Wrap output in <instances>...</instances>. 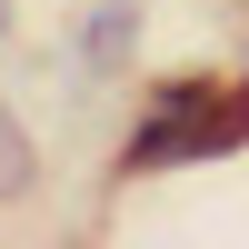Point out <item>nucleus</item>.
<instances>
[{"label":"nucleus","instance_id":"1","mask_svg":"<svg viewBox=\"0 0 249 249\" xmlns=\"http://www.w3.org/2000/svg\"><path fill=\"white\" fill-rule=\"evenodd\" d=\"M230 140H249V100L210 120V100H199V80H170V100H160V120H150V130L130 140V170H160V160H210V150H230Z\"/></svg>","mask_w":249,"mask_h":249},{"label":"nucleus","instance_id":"2","mask_svg":"<svg viewBox=\"0 0 249 249\" xmlns=\"http://www.w3.org/2000/svg\"><path fill=\"white\" fill-rule=\"evenodd\" d=\"M30 170H40V160H30V140H20V120L0 110V199H20V190H30Z\"/></svg>","mask_w":249,"mask_h":249}]
</instances>
